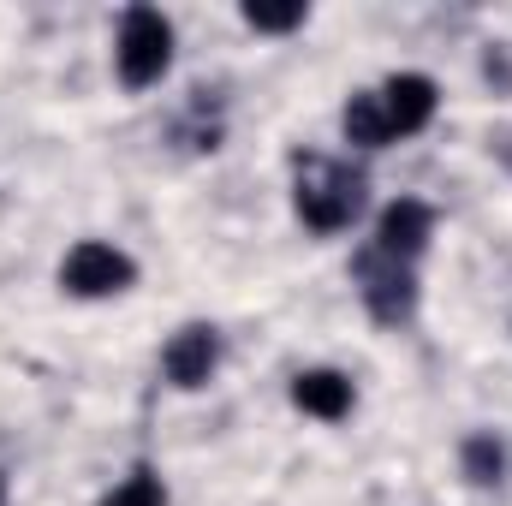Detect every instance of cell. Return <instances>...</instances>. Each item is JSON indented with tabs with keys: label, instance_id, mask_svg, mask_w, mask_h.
Listing matches in <instances>:
<instances>
[{
	"label": "cell",
	"instance_id": "cell-2",
	"mask_svg": "<svg viewBox=\"0 0 512 506\" xmlns=\"http://www.w3.org/2000/svg\"><path fill=\"white\" fill-rule=\"evenodd\" d=\"M114 66H120V84L126 90H149V84L167 78V66H173V24L155 6H131L126 18H120Z\"/></svg>",
	"mask_w": 512,
	"mask_h": 506
},
{
	"label": "cell",
	"instance_id": "cell-11",
	"mask_svg": "<svg viewBox=\"0 0 512 506\" xmlns=\"http://www.w3.org/2000/svg\"><path fill=\"white\" fill-rule=\"evenodd\" d=\"M102 506H167V495H161V477H149V471H131L126 483L108 495Z\"/></svg>",
	"mask_w": 512,
	"mask_h": 506
},
{
	"label": "cell",
	"instance_id": "cell-8",
	"mask_svg": "<svg viewBox=\"0 0 512 506\" xmlns=\"http://www.w3.org/2000/svg\"><path fill=\"white\" fill-rule=\"evenodd\" d=\"M292 405H298L304 417L340 423V417L352 411V381L340 376V370H304V376L292 381Z\"/></svg>",
	"mask_w": 512,
	"mask_h": 506
},
{
	"label": "cell",
	"instance_id": "cell-13",
	"mask_svg": "<svg viewBox=\"0 0 512 506\" xmlns=\"http://www.w3.org/2000/svg\"><path fill=\"white\" fill-rule=\"evenodd\" d=\"M0 501H6V495H0Z\"/></svg>",
	"mask_w": 512,
	"mask_h": 506
},
{
	"label": "cell",
	"instance_id": "cell-3",
	"mask_svg": "<svg viewBox=\"0 0 512 506\" xmlns=\"http://www.w3.org/2000/svg\"><path fill=\"white\" fill-rule=\"evenodd\" d=\"M131 280H137V262L126 251H114V245H102V239L72 245L66 262H60V286L72 298H114V292H126Z\"/></svg>",
	"mask_w": 512,
	"mask_h": 506
},
{
	"label": "cell",
	"instance_id": "cell-4",
	"mask_svg": "<svg viewBox=\"0 0 512 506\" xmlns=\"http://www.w3.org/2000/svg\"><path fill=\"white\" fill-rule=\"evenodd\" d=\"M376 102H382V120H387V137H417V131L435 120V78H423V72H393L382 90H376Z\"/></svg>",
	"mask_w": 512,
	"mask_h": 506
},
{
	"label": "cell",
	"instance_id": "cell-6",
	"mask_svg": "<svg viewBox=\"0 0 512 506\" xmlns=\"http://www.w3.org/2000/svg\"><path fill=\"white\" fill-rule=\"evenodd\" d=\"M215 364H221V340H215V328H203V322L179 328V334L167 340V352H161L167 381H173V387H185V393L215 376Z\"/></svg>",
	"mask_w": 512,
	"mask_h": 506
},
{
	"label": "cell",
	"instance_id": "cell-9",
	"mask_svg": "<svg viewBox=\"0 0 512 506\" xmlns=\"http://www.w3.org/2000/svg\"><path fill=\"white\" fill-rule=\"evenodd\" d=\"M340 126H346V143H358V149H382V143H393V137H387V120H382L376 90L352 96V102H346V114H340Z\"/></svg>",
	"mask_w": 512,
	"mask_h": 506
},
{
	"label": "cell",
	"instance_id": "cell-5",
	"mask_svg": "<svg viewBox=\"0 0 512 506\" xmlns=\"http://www.w3.org/2000/svg\"><path fill=\"white\" fill-rule=\"evenodd\" d=\"M358 274H364V304H370V316L376 322H405L411 316V304H417V286H411V262H393V256L370 251L358 262Z\"/></svg>",
	"mask_w": 512,
	"mask_h": 506
},
{
	"label": "cell",
	"instance_id": "cell-10",
	"mask_svg": "<svg viewBox=\"0 0 512 506\" xmlns=\"http://www.w3.org/2000/svg\"><path fill=\"white\" fill-rule=\"evenodd\" d=\"M310 12H304V0H292V6H268V0H251L245 6V24L251 30H268V36H286V30H298Z\"/></svg>",
	"mask_w": 512,
	"mask_h": 506
},
{
	"label": "cell",
	"instance_id": "cell-1",
	"mask_svg": "<svg viewBox=\"0 0 512 506\" xmlns=\"http://www.w3.org/2000/svg\"><path fill=\"white\" fill-rule=\"evenodd\" d=\"M304 227L316 233H346L364 209V173H352L346 161H328V155H304L298 161V191H292Z\"/></svg>",
	"mask_w": 512,
	"mask_h": 506
},
{
	"label": "cell",
	"instance_id": "cell-7",
	"mask_svg": "<svg viewBox=\"0 0 512 506\" xmlns=\"http://www.w3.org/2000/svg\"><path fill=\"white\" fill-rule=\"evenodd\" d=\"M429 233H435V215H429V203H417V197H399V203H387L382 221H376V251L393 256V262H411V256L429 245Z\"/></svg>",
	"mask_w": 512,
	"mask_h": 506
},
{
	"label": "cell",
	"instance_id": "cell-12",
	"mask_svg": "<svg viewBox=\"0 0 512 506\" xmlns=\"http://www.w3.org/2000/svg\"><path fill=\"white\" fill-rule=\"evenodd\" d=\"M465 471H471V483H495V477H501V447H495L489 435H477V441L465 447Z\"/></svg>",
	"mask_w": 512,
	"mask_h": 506
}]
</instances>
